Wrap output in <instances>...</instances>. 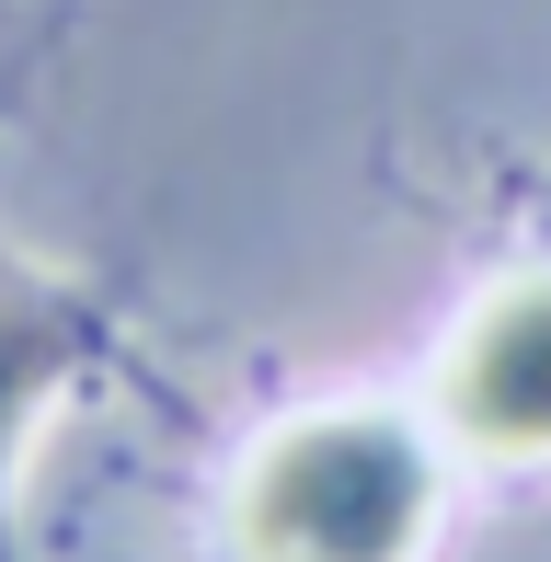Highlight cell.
<instances>
[{
  "label": "cell",
  "mask_w": 551,
  "mask_h": 562,
  "mask_svg": "<svg viewBox=\"0 0 551 562\" xmlns=\"http://www.w3.org/2000/svg\"><path fill=\"white\" fill-rule=\"evenodd\" d=\"M104 368H115V299L81 288V276H58V265L0 252V562L23 551V528H12L23 437H35L69 391H92Z\"/></svg>",
  "instance_id": "cell-3"
},
{
  "label": "cell",
  "mask_w": 551,
  "mask_h": 562,
  "mask_svg": "<svg viewBox=\"0 0 551 562\" xmlns=\"http://www.w3.org/2000/svg\"><path fill=\"white\" fill-rule=\"evenodd\" d=\"M448 505V437L403 402H311L230 471L241 562H425Z\"/></svg>",
  "instance_id": "cell-1"
},
{
  "label": "cell",
  "mask_w": 551,
  "mask_h": 562,
  "mask_svg": "<svg viewBox=\"0 0 551 562\" xmlns=\"http://www.w3.org/2000/svg\"><path fill=\"white\" fill-rule=\"evenodd\" d=\"M425 414H437V437L460 459H483V471H540L551 459V276H506V288L448 334Z\"/></svg>",
  "instance_id": "cell-2"
}]
</instances>
